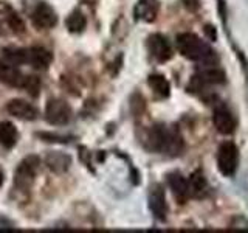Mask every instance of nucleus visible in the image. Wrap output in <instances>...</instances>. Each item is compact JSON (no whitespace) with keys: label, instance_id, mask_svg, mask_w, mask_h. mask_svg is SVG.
Listing matches in <instances>:
<instances>
[{"label":"nucleus","instance_id":"nucleus-1","mask_svg":"<svg viewBox=\"0 0 248 233\" xmlns=\"http://www.w3.org/2000/svg\"><path fill=\"white\" fill-rule=\"evenodd\" d=\"M177 49L186 59L200 62L202 66H217L219 56L211 49V45L194 34V33H180L175 37Z\"/></svg>","mask_w":248,"mask_h":233},{"label":"nucleus","instance_id":"nucleus-2","mask_svg":"<svg viewBox=\"0 0 248 233\" xmlns=\"http://www.w3.org/2000/svg\"><path fill=\"white\" fill-rule=\"evenodd\" d=\"M147 148L151 151L163 152L170 155V157H175L183 151V138L177 128L155 124L147 132Z\"/></svg>","mask_w":248,"mask_h":233},{"label":"nucleus","instance_id":"nucleus-3","mask_svg":"<svg viewBox=\"0 0 248 233\" xmlns=\"http://www.w3.org/2000/svg\"><path fill=\"white\" fill-rule=\"evenodd\" d=\"M239 168V148L234 142H223L217 151V169L223 177H232Z\"/></svg>","mask_w":248,"mask_h":233},{"label":"nucleus","instance_id":"nucleus-4","mask_svg":"<svg viewBox=\"0 0 248 233\" xmlns=\"http://www.w3.org/2000/svg\"><path fill=\"white\" fill-rule=\"evenodd\" d=\"M39 165H41V160H39L37 155H28V157L23 159L19 163L17 169H16V176H14L16 186L22 190H27L34 181Z\"/></svg>","mask_w":248,"mask_h":233},{"label":"nucleus","instance_id":"nucleus-5","mask_svg":"<svg viewBox=\"0 0 248 233\" xmlns=\"http://www.w3.org/2000/svg\"><path fill=\"white\" fill-rule=\"evenodd\" d=\"M72 118V109L62 100H50L45 107V120L53 126H64Z\"/></svg>","mask_w":248,"mask_h":233},{"label":"nucleus","instance_id":"nucleus-6","mask_svg":"<svg viewBox=\"0 0 248 233\" xmlns=\"http://www.w3.org/2000/svg\"><path fill=\"white\" fill-rule=\"evenodd\" d=\"M213 123L217 132L222 135H231L232 132L236 131V118L234 114H232L227 106H217L213 112Z\"/></svg>","mask_w":248,"mask_h":233},{"label":"nucleus","instance_id":"nucleus-7","mask_svg":"<svg viewBox=\"0 0 248 233\" xmlns=\"http://www.w3.org/2000/svg\"><path fill=\"white\" fill-rule=\"evenodd\" d=\"M149 208L154 215L155 219L161 222L166 221L168 215V202H166V194L163 186L160 183H154L149 191Z\"/></svg>","mask_w":248,"mask_h":233},{"label":"nucleus","instance_id":"nucleus-8","mask_svg":"<svg viewBox=\"0 0 248 233\" xmlns=\"http://www.w3.org/2000/svg\"><path fill=\"white\" fill-rule=\"evenodd\" d=\"M147 49H149V53L158 62H166L172 58V54H174L169 41L160 33H154L147 37Z\"/></svg>","mask_w":248,"mask_h":233},{"label":"nucleus","instance_id":"nucleus-9","mask_svg":"<svg viewBox=\"0 0 248 233\" xmlns=\"http://www.w3.org/2000/svg\"><path fill=\"white\" fill-rule=\"evenodd\" d=\"M168 185H169L170 191H172L175 200L180 205L186 204V200L191 198L188 179H186L182 173H178V171H172V173L168 174Z\"/></svg>","mask_w":248,"mask_h":233},{"label":"nucleus","instance_id":"nucleus-10","mask_svg":"<svg viewBox=\"0 0 248 233\" xmlns=\"http://www.w3.org/2000/svg\"><path fill=\"white\" fill-rule=\"evenodd\" d=\"M31 19H33V23L41 30H48V28H53L56 27L58 23V16L54 13L53 8L48 5V3H39L34 11H33V16H31Z\"/></svg>","mask_w":248,"mask_h":233},{"label":"nucleus","instance_id":"nucleus-11","mask_svg":"<svg viewBox=\"0 0 248 233\" xmlns=\"http://www.w3.org/2000/svg\"><path fill=\"white\" fill-rule=\"evenodd\" d=\"M158 10H160L158 0H138L134 8V16L137 20L151 23L157 19Z\"/></svg>","mask_w":248,"mask_h":233},{"label":"nucleus","instance_id":"nucleus-12","mask_svg":"<svg viewBox=\"0 0 248 233\" xmlns=\"http://www.w3.org/2000/svg\"><path fill=\"white\" fill-rule=\"evenodd\" d=\"M6 111L20 120H36L37 116V109L23 100H11L6 104Z\"/></svg>","mask_w":248,"mask_h":233},{"label":"nucleus","instance_id":"nucleus-13","mask_svg":"<svg viewBox=\"0 0 248 233\" xmlns=\"http://www.w3.org/2000/svg\"><path fill=\"white\" fill-rule=\"evenodd\" d=\"M0 81L8 85H14V87H22L23 75L20 73V70L16 68L14 64L0 59Z\"/></svg>","mask_w":248,"mask_h":233},{"label":"nucleus","instance_id":"nucleus-14","mask_svg":"<svg viewBox=\"0 0 248 233\" xmlns=\"http://www.w3.org/2000/svg\"><path fill=\"white\" fill-rule=\"evenodd\" d=\"M188 186H189V194L191 198L202 199L206 196L208 193V181L205 174L202 173V169H196L188 179Z\"/></svg>","mask_w":248,"mask_h":233},{"label":"nucleus","instance_id":"nucleus-15","mask_svg":"<svg viewBox=\"0 0 248 233\" xmlns=\"http://www.w3.org/2000/svg\"><path fill=\"white\" fill-rule=\"evenodd\" d=\"M53 61V54L44 49V47H33L28 50V64H31L37 70L46 68Z\"/></svg>","mask_w":248,"mask_h":233},{"label":"nucleus","instance_id":"nucleus-16","mask_svg":"<svg viewBox=\"0 0 248 233\" xmlns=\"http://www.w3.org/2000/svg\"><path fill=\"white\" fill-rule=\"evenodd\" d=\"M196 76L206 85L227 83V73H225V70H222L220 67H216V66H205L202 70H199V73Z\"/></svg>","mask_w":248,"mask_h":233},{"label":"nucleus","instance_id":"nucleus-17","mask_svg":"<svg viewBox=\"0 0 248 233\" xmlns=\"http://www.w3.org/2000/svg\"><path fill=\"white\" fill-rule=\"evenodd\" d=\"M45 165L48 166L53 173H65V171L72 165V157L65 152H50L45 157Z\"/></svg>","mask_w":248,"mask_h":233},{"label":"nucleus","instance_id":"nucleus-18","mask_svg":"<svg viewBox=\"0 0 248 233\" xmlns=\"http://www.w3.org/2000/svg\"><path fill=\"white\" fill-rule=\"evenodd\" d=\"M147 84L152 89V92L160 98H168L170 95V84L165 76L160 73L149 75L147 78Z\"/></svg>","mask_w":248,"mask_h":233},{"label":"nucleus","instance_id":"nucleus-19","mask_svg":"<svg viewBox=\"0 0 248 233\" xmlns=\"http://www.w3.org/2000/svg\"><path fill=\"white\" fill-rule=\"evenodd\" d=\"M17 128L11 121H2L0 123V143L5 148H13L17 143Z\"/></svg>","mask_w":248,"mask_h":233},{"label":"nucleus","instance_id":"nucleus-20","mask_svg":"<svg viewBox=\"0 0 248 233\" xmlns=\"http://www.w3.org/2000/svg\"><path fill=\"white\" fill-rule=\"evenodd\" d=\"M65 23L68 31H72V33H82L85 25H87V20H85V16L79 10H75L73 13H70Z\"/></svg>","mask_w":248,"mask_h":233},{"label":"nucleus","instance_id":"nucleus-21","mask_svg":"<svg viewBox=\"0 0 248 233\" xmlns=\"http://www.w3.org/2000/svg\"><path fill=\"white\" fill-rule=\"evenodd\" d=\"M3 59L14 66L27 64L28 50H25V49H3Z\"/></svg>","mask_w":248,"mask_h":233},{"label":"nucleus","instance_id":"nucleus-22","mask_svg":"<svg viewBox=\"0 0 248 233\" xmlns=\"http://www.w3.org/2000/svg\"><path fill=\"white\" fill-rule=\"evenodd\" d=\"M6 22L10 28L14 31V33H23L25 31V23L20 19V16L13 11L11 8H8V13H6Z\"/></svg>","mask_w":248,"mask_h":233},{"label":"nucleus","instance_id":"nucleus-23","mask_svg":"<svg viewBox=\"0 0 248 233\" xmlns=\"http://www.w3.org/2000/svg\"><path fill=\"white\" fill-rule=\"evenodd\" d=\"M22 87L25 89L31 97H37L39 90H41V80H39L37 76H33V75L23 76Z\"/></svg>","mask_w":248,"mask_h":233},{"label":"nucleus","instance_id":"nucleus-24","mask_svg":"<svg viewBox=\"0 0 248 233\" xmlns=\"http://www.w3.org/2000/svg\"><path fill=\"white\" fill-rule=\"evenodd\" d=\"M39 137H42L46 142H58V143H67L72 140V137H67V135H56V134H39Z\"/></svg>","mask_w":248,"mask_h":233},{"label":"nucleus","instance_id":"nucleus-25","mask_svg":"<svg viewBox=\"0 0 248 233\" xmlns=\"http://www.w3.org/2000/svg\"><path fill=\"white\" fill-rule=\"evenodd\" d=\"M183 6L191 13H197L200 10V0H182Z\"/></svg>","mask_w":248,"mask_h":233},{"label":"nucleus","instance_id":"nucleus-26","mask_svg":"<svg viewBox=\"0 0 248 233\" xmlns=\"http://www.w3.org/2000/svg\"><path fill=\"white\" fill-rule=\"evenodd\" d=\"M203 31H205V34L206 37L209 39V41H217V31H216V27L211 25V23H206V25L203 27Z\"/></svg>","mask_w":248,"mask_h":233}]
</instances>
